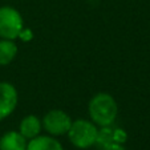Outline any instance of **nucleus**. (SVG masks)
<instances>
[{
  "label": "nucleus",
  "mask_w": 150,
  "mask_h": 150,
  "mask_svg": "<svg viewBox=\"0 0 150 150\" xmlns=\"http://www.w3.org/2000/svg\"><path fill=\"white\" fill-rule=\"evenodd\" d=\"M118 113L116 100L108 93H97L89 102V114L94 124L110 126Z\"/></svg>",
  "instance_id": "f257e3e1"
},
{
  "label": "nucleus",
  "mask_w": 150,
  "mask_h": 150,
  "mask_svg": "<svg viewBox=\"0 0 150 150\" xmlns=\"http://www.w3.org/2000/svg\"><path fill=\"white\" fill-rule=\"evenodd\" d=\"M97 133L98 130H97L96 125L86 120H76L74 122H72L68 130L71 142L80 149H86V147L93 146L96 144Z\"/></svg>",
  "instance_id": "f03ea898"
},
{
  "label": "nucleus",
  "mask_w": 150,
  "mask_h": 150,
  "mask_svg": "<svg viewBox=\"0 0 150 150\" xmlns=\"http://www.w3.org/2000/svg\"><path fill=\"white\" fill-rule=\"evenodd\" d=\"M23 31V17L12 7L0 8V37L13 40Z\"/></svg>",
  "instance_id": "7ed1b4c3"
},
{
  "label": "nucleus",
  "mask_w": 150,
  "mask_h": 150,
  "mask_svg": "<svg viewBox=\"0 0 150 150\" xmlns=\"http://www.w3.org/2000/svg\"><path fill=\"white\" fill-rule=\"evenodd\" d=\"M42 125L48 133L53 134V136H61V134L68 133L72 125V120L65 112L54 109L45 114L42 120Z\"/></svg>",
  "instance_id": "20e7f679"
},
{
  "label": "nucleus",
  "mask_w": 150,
  "mask_h": 150,
  "mask_svg": "<svg viewBox=\"0 0 150 150\" xmlns=\"http://www.w3.org/2000/svg\"><path fill=\"white\" fill-rule=\"evenodd\" d=\"M17 105V92L9 82H0V120L8 117Z\"/></svg>",
  "instance_id": "39448f33"
},
{
  "label": "nucleus",
  "mask_w": 150,
  "mask_h": 150,
  "mask_svg": "<svg viewBox=\"0 0 150 150\" xmlns=\"http://www.w3.org/2000/svg\"><path fill=\"white\" fill-rule=\"evenodd\" d=\"M126 141V133L122 129H113L109 126H102L101 130L97 133L96 144L101 150H105L113 144H124Z\"/></svg>",
  "instance_id": "423d86ee"
},
{
  "label": "nucleus",
  "mask_w": 150,
  "mask_h": 150,
  "mask_svg": "<svg viewBox=\"0 0 150 150\" xmlns=\"http://www.w3.org/2000/svg\"><path fill=\"white\" fill-rule=\"evenodd\" d=\"M0 150H27V142L20 132H8L0 138Z\"/></svg>",
  "instance_id": "0eeeda50"
},
{
  "label": "nucleus",
  "mask_w": 150,
  "mask_h": 150,
  "mask_svg": "<svg viewBox=\"0 0 150 150\" xmlns=\"http://www.w3.org/2000/svg\"><path fill=\"white\" fill-rule=\"evenodd\" d=\"M41 130V121L36 116H27L20 122V134L24 138H35Z\"/></svg>",
  "instance_id": "6e6552de"
},
{
  "label": "nucleus",
  "mask_w": 150,
  "mask_h": 150,
  "mask_svg": "<svg viewBox=\"0 0 150 150\" xmlns=\"http://www.w3.org/2000/svg\"><path fill=\"white\" fill-rule=\"evenodd\" d=\"M27 150H64L57 139L47 136H37L27 145Z\"/></svg>",
  "instance_id": "1a4fd4ad"
},
{
  "label": "nucleus",
  "mask_w": 150,
  "mask_h": 150,
  "mask_svg": "<svg viewBox=\"0 0 150 150\" xmlns=\"http://www.w3.org/2000/svg\"><path fill=\"white\" fill-rule=\"evenodd\" d=\"M16 54L17 47L12 40H0V65H8Z\"/></svg>",
  "instance_id": "9d476101"
},
{
  "label": "nucleus",
  "mask_w": 150,
  "mask_h": 150,
  "mask_svg": "<svg viewBox=\"0 0 150 150\" xmlns=\"http://www.w3.org/2000/svg\"><path fill=\"white\" fill-rule=\"evenodd\" d=\"M105 150H125V147L122 146V144H113L109 147H106Z\"/></svg>",
  "instance_id": "9b49d317"
}]
</instances>
